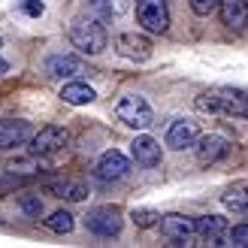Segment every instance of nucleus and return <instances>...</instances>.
I'll return each mask as SVG.
<instances>
[{
  "instance_id": "f257e3e1",
  "label": "nucleus",
  "mask_w": 248,
  "mask_h": 248,
  "mask_svg": "<svg viewBox=\"0 0 248 248\" xmlns=\"http://www.w3.org/2000/svg\"><path fill=\"white\" fill-rule=\"evenodd\" d=\"M70 43L85 55H100L109 40H106V31H103L100 18H76L73 28H70Z\"/></svg>"
},
{
  "instance_id": "f03ea898",
  "label": "nucleus",
  "mask_w": 248,
  "mask_h": 248,
  "mask_svg": "<svg viewBox=\"0 0 248 248\" xmlns=\"http://www.w3.org/2000/svg\"><path fill=\"white\" fill-rule=\"evenodd\" d=\"M115 112H118V118L127 124V127H136V130H145L148 124L155 121L152 106H148V100H145V97H140V94L121 97L118 106H115Z\"/></svg>"
},
{
  "instance_id": "7ed1b4c3",
  "label": "nucleus",
  "mask_w": 248,
  "mask_h": 248,
  "mask_svg": "<svg viewBox=\"0 0 248 248\" xmlns=\"http://www.w3.org/2000/svg\"><path fill=\"white\" fill-rule=\"evenodd\" d=\"M121 209L118 206H94L88 215H85V227L97 236H118L121 233Z\"/></svg>"
},
{
  "instance_id": "20e7f679",
  "label": "nucleus",
  "mask_w": 248,
  "mask_h": 248,
  "mask_svg": "<svg viewBox=\"0 0 248 248\" xmlns=\"http://www.w3.org/2000/svg\"><path fill=\"white\" fill-rule=\"evenodd\" d=\"M136 18L148 33H167L170 28L167 0H136Z\"/></svg>"
},
{
  "instance_id": "39448f33",
  "label": "nucleus",
  "mask_w": 248,
  "mask_h": 248,
  "mask_svg": "<svg viewBox=\"0 0 248 248\" xmlns=\"http://www.w3.org/2000/svg\"><path fill=\"white\" fill-rule=\"evenodd\" d=\"M64 145H67V130L58 127V124H46L43 130H36V133L31 136V155H33V157L58 155Z\"/></svg>"
},
{
  "instance_id": "423d86ee",
  "label": "nucleus",
  "mask_w": 248,
  "mask_h": 248,
  "mask_svg": "<svg viewBox=\"0 0 248 248\" xmlns=\"http://www.w3.org/2000/svg\"><path fill=\"white\" fill-rule=\"evenodd\" d=\"M127 172H130V160L121 152H115V148L112 152H103L94 164V176L100 182H118V179L127 176Z\"/></svg>"
},
{
  "instance_id": "0eeeda50",
  "label": "nucleus",
  "mask_w": 248,
  "mask_h": 248,
  "mask_svg": "<svg viewBox=\"0 0 248 248\" xmlns=\"http://www.w3.org/2000/svg\"><path fill=\"white\" fill-rule=\"evenodd\" d=\"M194 148H197V164H200V167H212V164H218L221 157H227L230 142H227V136H221V133H209V136H200Z\"/></svg>"
},
{
  "instance_id": "6e6552de",
  "label": "nucleus",
  "mask_w": 248,
  "mask_h": 248,
  "mask_svg": "<svg viewBox=\"0 0 248 248\" xmlns=\"http://www.w3.org/2000/svg\"><path fill=\"white\" fill-rule=\"evenodd\" d=\"M160 233L172 242V245H191L194 236V221L185 215H160Z\"/></svg>"
},
{
  "instance_id": "1a4fd4ad",
  "label": "nucleus",
  "mask_w": 248,
  "mask_h": 248,
  "mask_svg": "<svg viewBox=\"0 0 248 248\" xmlns=\"http://www.w3.org/2000/svg\"><path fill=\"white\" fill-rule=\"evenodd\" d=\"M197 140H200V127H197V121H191V118H179V121H172V124H170V130H167V145H170V148H176V152L197 145Z\"/></svg>"
},
{
  "instance_id": "9d476101",
  "label": "nucleus",
  "mask_w": 248,
  "mask_h": 248,
  "mask_svg": "<svg viewBox=\"0 0 248 248\" xmlns=\"http://www.w3.org/2000/svg\"><path fill=\"white\" fill-rule=\"evenodd\" d=\"M33 136L31 124L21 121V118H3L0 121V148H16V145H24Z\"/></svg>"
},
{
  "instance_id": "9b49d317",
  "label": "nucleus",
  "mask_w": 248,
  "mask_h": 248,
  "mask_svg": "<svg viewBox=\"0 0 248 248\" xmlns=\"http://www.w3.org/2000/svg\"><path fill=\"white\" fill-rule=\"evenodd\" d=\"M85 73H91V70L76 55H55L48 61V76H55V79H79Z\"/></svg>"
},
{
  "instance_id": "f8f14e48",
  "label": "nucleus",
  "mask_w": 248,
  "mask_h": 248,
  "mask_svg": "<svg viewBox=\"0 0 248 248\" xmlns=\"http://www.w3.org/2000/svg\"><path fill=\"white\" fill-rule=\"evenodd\" d=\"M215 94H218V115L248 118V94L230 91V88H215Z\"/></svg>"
},
{
  "instance_id": "ddd939ff",
  "label": "nucleus",
  "mask_w": 248,
  "mask_h": 248,
  "mask_svg": "<svg viewBox=\"0 0 248 248\" xmlns=\"http://www.w3.org/2000/svg\"><path fill=\"white\" fill-rule=\"evenodd\" d=\"M118 52L130 61H148L152 58V40L142 33H121L118 36Z\"/></svg>"
},
{
  "instance_id": "4468645a",
  "label": "nucleus",
  "mask_w": 248,
  "mask_h": 248,
  "mask_svg": "<svg viewBox=\"0 0 248 248\" xmlns=\"http://www.w3.org/2000/svg\"><path fill=\"white\" fill-rule=\"evenodd\" d=\"M130 157L140 167H157L160 164V142L152 136H136L130 142Z\"/></svg>"
},
{
  "instance_id": "2eb2a0df",
  "label": "nucleus",
  "mask_w": 248,
  "mask_h": 248,
  "mask_svg": "<svg viewBox=\"0 0 248 248\" xmlns=\"http://www.w3.org/2000/svg\"><path fill=\"white\" fill-rule=\"evenodd\" d=\"M194 233L203 236L209 245H224L221 236L227 233V221L221 215H203V218H194Z\"/></svg>"
},
{
  "instance_id": "dca6fc26",
  "label": "nucleus",
  "mask_w": 248,
  "mask_h": 248,
  "mask_svg": "<svg viewBox=\"0 0 248 248\" xmlns=\"http://www.w3.org/2000/svg\"><path fill=\"white\" fill-rule=\"evenodd\" d=\"M46 194L58 197V200H70V203H79L88 197V188L82 182H73V179H52L46 182Z\"/></svg>"
},
{
  "instance_id": "f3484780",
  "label": "nucleus",
  "mask_w": 248,
  "mask_h": 248,
  "mask_svg": "<svg viewBox=\"0 0 248 248\" xmlns=\"http://www.w3.org/2000/svg\"><path fill=\"white\" fill-rule=\"evenodd\" d=\"M218 9L230 31H242L248 24V0H221Z\"/></svg>"
},
{
  "instance_id": "a211bd4d",
  "label": "nucleus",
  "mask_w": 248,
  "mask_h": 248,
  "mask_svg": "<svg viewBox=\"0 0 248 248\" xmlns=\"http://www.w3.org/2000/svg\"><path fill=\"white\" fill-rule=\"evenodd\" d=\"M94 97H97V91L85 82H67L64 88H61V100L70 103V106H85V103H91Z\"/></svg>"
},
{
  "instance_id": "6ab92c4d",
  "label": "nucleus",
  "mask_w": 248,
  "mask_h": 248,
  "mask_svg": "<svg viewBox=\"0 0 248 248\" xmlns=\"http://www.w3.org/2000/svg\"><path fill=\"white\" fill-rule=\"evenodd\" d=\"M46 227L52 233H70L73 227H76V221H73V215L67 212V209H58V212H52L46 218Z\"/></svg>"
},
{
  "instance_id": "aec40b11",
  "label": "nucleus",
  "mask_w": 248,
  "mask_h": 248,
  "mask_svg": "<svg viewBox=\"0 0 248 248\" xmlns=\"http://www.w3.org/2000/svg\"><path fill=\"white\" fill-rule=\"evenodd\" d=\"M18 209L28 218H40L43 215V200H40V194H21L18 197Z\"/></svg>"
},
{
  "instance_id": "412c9836",
  "label": "nucleus",
  "mask_w": 248,
  "mask_h": 248,
  "mask_svg": "<svg viewBox=\"0 0 248 248\" xmlns=\"http://www.w3.org/2000/svg\"><path fill=\"white\" fill-rule=\"evenodd\" d=\"M130 218H133L136 227H155V224H160V212H155V209H133Z\"/></svg>"
},
{
  "instance_id": "4be33fe9",
  "label": "nucleus",
  "mask_w": 248,
  "mask_h": 248,
  "mask_svg": "<svg viewBox=\"0 0 248 248\" xmlns=\"http://www.w3.org/2000/svg\"><path fill=\"white\" fill-rule=\"evenodd\" d=\"M224 206L233 212H248V191H230L224 194Z\"/></svg>"
},
{
  "instance_id": "5701e85b",
  "label": "nucleus",
  "mask_w": 248,
  "mask_h": 248,
  "mask_svg": "<svg viewBox=\"0 0 248 248\" xmlns=\"http://www.w3.org/2000/svg\"><path fill=\"white\" fill-rule=\"evenodd\" d=\"M88 9H91L100 21H106V18H112V16H115L112 0H88Z\"/></svg>"
},
{
  "instance_id": "b1692460",
  "label": "nucleus",
  "mask_w": 248,
  "mask_h": 248,
  "mask_svg": "<svg viewBox=\"0 0 248 248\" xmlns=\"http://www.w3.org/2000/svg\"><path fill=\"white\" fill-rule=\"evenodd\" d=\"M188 3H191V9H194V16H212L221 0H188Z\"/></svg>"
},
{
  "instance_id": "393cba45",
  "label": "nucleus",
  "mask_w": 248,
  "mask_h": 248,
  "mask_svg": "<svg viewBox=\"0 0 248 248\" xmlns=\"http://www.w3.org/2000/svg\"><path fill=\"white\" fill-rule=\"evenodd\" d=\"M230 245L248 248V224H236V227L230 230Z\"/></svg>"
},
{
  "instance_id": "a878e982",
  "label": "nucleus",
  "mask_w": 248,
  "mask_h": 248,
  "mask_svg": "<svg viewBox=\"0 0 248 248\" xmlns=\"http://www.w3.org/2000/svg\"><path fill=\"white\" fill-rule=\"evenodd\" d=\"M21 9L24 12H28V16H43V12H46V6H43V0H24V3H21Z\"/></svg>"
},
{
  "instance_id": "bb28decb",
  "label": "nucleus",
  "mask_w": 248,
  "mask_h": 248,
  "mask_svg": "<svg viewBox=\"0 0 248 248\" xmlns=\"http://www.w3.org/2000/svg\"><path fill=\"white\" fill-rule=\"evenodd\" d=\"M112 6H115V12H124V9H127V0H115Z\"/></svg>"
},
{
  "instance_id": "cd10ccee",
  "label": "nucleus",
  "mask_w": 248,
  "mask_h": 248,
  "mask_svg": "<svg viewBox=\"0 0 248 248\" xmlns=\"http://www.w3.org/2000/svg\"><path fill=\"white\" fill-rule=\"evenodd\" d=\"M6 70H9V64H6V61H3V58H0V76H3V73H6Z\"/></svg>"
},
{
  "instance_id": "c85d7f7f",
  "label": "nucleus",
  "mask_w": 248,
  "mask_h": 248,
  "mask_svg": "<svg viewBox=\"0 0 248 248\" xmlns=\"http://www.w3.org/2000/svg\"><path fill=\"white\" fill-rule=\"evenodd\" d=\"M0 48H3V40H0Z\"/></svg>"
}]
</instances>
